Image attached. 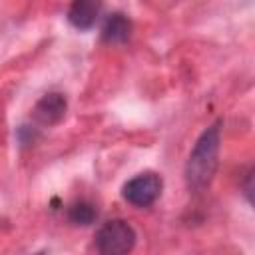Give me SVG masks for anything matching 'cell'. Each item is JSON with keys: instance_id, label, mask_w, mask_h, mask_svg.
<instances>
[{"instance_id": "1", "label": "cell", "mask_w": 255, "mask_h": 255, "mask_svg": "<svg viewBox=\"0 0 255 255\" xmlns=\"http://www.w3.org/2000/svg\"><path fill=\"white\" fill-rule=\"evenodd\" d=\"M221 147V120L213 122L195 139L189 157L185 161V183L189 191H203L213 181L219 163Z\"/></svg>"}, {"instance_id": "2", "label": "cell", "mask_w": 255, "mask_h": 255, "mask_svg": "<svg viewBox=\"0 0 255 255\" xmlns=\"http://www.w3.org/2000/svg\"><path fill=\"white\" fill-rule=\"evenodd\" d=\"M135 229L124 219L106 221L94 237V247L100 255H129L135 247Z\"/></svg>"}, {"instance_id": "3", "label": "cell", "mask_w": 255, "mask_h": 255, "mask_svg": "<svg viewBox=\"0 0 255 255\" xmlns=\"http://www.w3.org/2000/svg\"><path fill=\"white\" fill-rule=\"evenodd\" d=\"M163 189V179L155 171H141L128 179L122 187V197L133 207H149Z\"/></svg>"}, {"instance_id": "4", "label": "cell", "mask_w": 255, "mask_h": 255, "mask_svg": "<svg viewBox=\"0 0 255 255\" xmlns=\"http://www.w3.org/2000/svg\"><path fill=\"white\" fill-rule=\"evenodd\" d=\"M66 110H68V102H66V96L60 94V92H50V94H44L34 110H32V122H34V128H50V126H56L64 120L66 116Z\"/></svg>"}, {"instance_id": "5", "label": "cell", "mask_w": 255, "mask_h": 255, "mask_svg": "<svg viewBox=\"0 0 255 255\" xmlns=\"http://www.w3.org/2000/svg\"><path fill=\"white\" fill-rule=\"evenodd\" d=\"M102 14V2L98 0H76L68 10V22L76 30H90L96 26Z\"/></svg>"}, {"instance_id": "6", "label": "cell", "mask_w": 255, "mask_h": 255, "mask_svg": "<svg viewBox=\"0 0 255 255\" xmlns=\"http://www.w3.org/2000/svg\"><path fill=\"white\" fill-rule=\"evenodd\" d=\"M131 36V20L122 12H112L104 20L102 40L106 44H124Z\"/></svg>"}, {"instance_id": "7", "label": "cell", "mask_w": 255, "mask_h": 255, "mask_svg": "<svg viewBox=\"0 0 255 255\" xmlns=\"http://www.w3.org/2000/svg\"><path fill=\"white\" fill-rule=\"evenodd\" d=\"M98 217V209L90 201H78L68 209V219L74 225H92Z\"/></svg>"}, {"instance_id": "8", "label": "cell", "mask_w": 255, "mask_h": 255, "mask_svg": "<svg viewBox=\"0 0 255 255\" xmlns=\"http://www.w3.org/2000/svg\"><path fill=\"white\" fill-rule=\"evenodd\" d=\"M241 189H243V195L249 203H253V169H249L245 173V179L241 181Z\"/></svg>"}, {"instance_id": "9", "label": "cell", "mask_w": 255, "mask_h": 255, "mask_svg": "<svg viewBox=\"0 0 255 255\" xmlns=\"http://www.w3.org/2000/svg\"><path fill=\"white\" fill-rule=\"evenodd\" d=\"M34 255H46V253H44V251H38V253H34Z\"/></svg>"}]
</instances>
